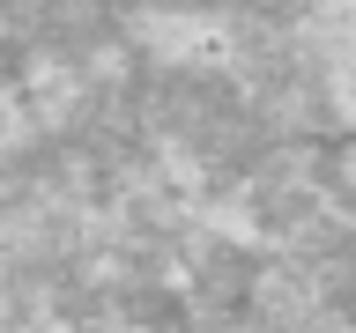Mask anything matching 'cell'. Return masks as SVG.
<instances>
[{"label": "cell", "instance_id": "1", "mask_svg": "<svg viewBox=\"0 0 356 333\" xmlns=\"http://www.w3.org/2000/svg\"><path fill=\"white\" fill-rule=\"evenodd\" d=\"M134 30L163 67H222L238 44V22L216 15V8H149Z\"/></svg>", "mask_w": 356, "mask_h": 333}, {"label": "cell", "instance_id": "2", "mask_svg": "<svg viewBox=\"0 0 356 333\" xmlns=\"http://www.w3.org/2000/svg\"><path fill=\"white\" fill-rule=\"evenodd\" d=\"M38 104H30V89L22 82H0V163H15L30 141H38Z\"/></svg>", "mask_w": 356, "mask_h": 333}, {"label": "cell", "instance_id": "3", "mask_svg": "<svg viewBox=\"0 0 356 333\" xmlns=\"http://www.w3.org/2000/svg\"><path fill=\"white\" fill-rule=\"evenodd\" d=\"M230 333H275V326H230Z\"/></svg>", "mask_w": 356, "mask_h": 333}]
</instances>
